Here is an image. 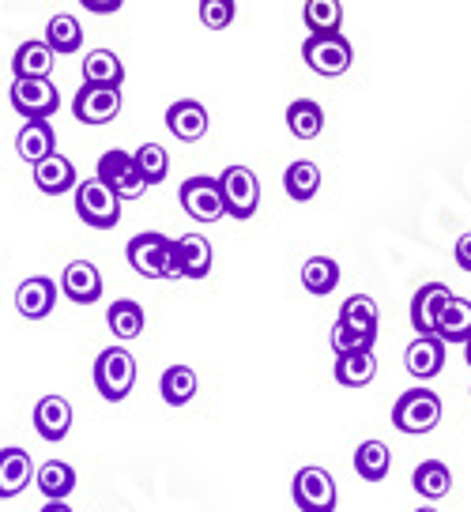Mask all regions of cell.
Wrapping results in <instances>:
<instances>
[{
    "instance_id": "obj_1",
    "label": "cell",
    "mask_w": 471,
    "mask_h": 512,
    "mask_svg": "<svg viewBox=\"0 0 471 512\" xmlns=\"http://www.w3.org/2000/svg\"><path fill=\"white\" fill-rule=\"evenodd\" d=\"M125 256H129L132 272L144 279H178V241H170L159 230L136 234Z\"/></svg>"
},
{
    "instance_id": "obj_2",
    "label": "cell",
    "mask_w": 471,
    "mask_h": 512,
    "mask_svg": "<svg viewBox=\"0 0 471 512\" xmlns=\"http://www.w3.org/2000/svg\"><path fill=\"white\" fill-rule=\"evenodd\" d=\"M76 215L95 230H114L121 223V196L102 177H87L76 185Z\"/></svg>"
},
{
    "instance_id": "obj_3",
    "label": "cell",
    "mask_w": 471,
    "mask_h": 512,
    "mask_svg": "<svg viewBox=\"0 0 471 512\" xmlns=\"http://www.w3.org/2000/svg\"><path fill=\"white\" fill-rule=\"evenodd\" d=\"M132 384H136V358L125 347H106L95 358V388L102 400L121 403L129 400Z\"/></svg>"
},
{
    "instance_id": "obj_4",
    "label": "cell",
    "mask_w": 471,
    "mask_h": 512,
    "mask_svg": "<svg viewBox=\"0 0 471 512\" xmlns=\"http://www.w3.org/2000/svg\"><path fill=\"white\" fill-rule=\"evenodd\" d=\"M178 200L181 208H185V215L196 219V223H219L227 215V200H223L219 177H208V174L185 177L178 189Z\"/></svg>"
},
{
    "instance_id": "obj_5",
    "label": "cell",
    "mask_w": 471,
    "mask_h": 512,
    "mask_svg": "<svg viewBox=\"0 0 471 512\" xmlns=\"http://www.w3.org/2000/svg\"><path fill=\"white\" fill-rule=\"evenodd\" d=\"M438 422H441V400L438 392H430V388H411L392 407V426L400 433H411V437L430 433Z\"/></svg>"
},
{
    "instance_id": "obj_6",
    "label": "cell",
    "mask_w": 471,
    "mask_h": 512,
    "mask_svg": "<svg viewBox=\"0 0 471 512\" xmlns=\"http://www.w3.org/2000/svg\"><path fill=\"white\" fill-rule=\"evenodd\" d=\"M302 57L306 64L317 72V76H343L351 61H355V49L351 42L343 38V34H309L306 42H302Z\"/></svg>"
},
{
    "instance_id": "obj_7",
    "label": "cell",
    "mask_w": 471,
    "mask_h": 512,
    "mask_svg": "<svg viewBox=\"0 0 471 512\" xmlns=\"http://www.w3.org/2000/svg\"><path fill=\"white\" fill-rule=\"evenodd\" d=\"M219 185H223V200H227V215L230 219H253L260 208V181L249 166H227L219 174Z\"/></svg>"
},
{
    "instance_id": "obj_8",
    "label": "cell",
    "mask_w": 471,
    "mask_h": 512,
    "mask_svg": "<svg viewBox=\"0 0 471 512\" xmlns=\"http://www.w3.org/2000/svg\"><path fill=\"white\" fill-rule=\"evenodd\" d=\"M291 497L302 512H336V482L325 467H298Z\"/></svg>"
},
{
    "instance_id": "obj_9",
    "label": "cell",
    "mask_w": 471,
    "mask_h": 512,
    "mask_svg": "<svg viewBox=\"0 0 471 512\" xmlns=\"http://www.w3.org/2000/svg\"><path fill=\"white\" fill-rule=\"evenodd\" d=\"M12 110L23 117V121H49L57 106H61V95H57V83L49 80H16L12 83Z\"/></svg>"
},
{
    "instance_id": "obj_10",
    "label": "cell",
    "mask_w": 471,
    "mask_h": 512,
    "mask_svg": "<svg viewBox=\"0 0 471 512\" xmlns=\"http://www.w3.org/2000/svg\"><path fill=\"white\" fill-rule=\"evenodd\" d=\"M98 177H102L121 200H136V196H144V189H147L144 174H140V166H136V155L121 151V147L106 151V155L98 159Z\"/></svg>"
},
{
    "instance_id": "obj_11",
    "label": "cell",
    "mask_w": 471,
    "mask_h": 512,
    "mask_svg": "<svg viewBox=\"0 0 471 512\" xmlns=\"http://www.w3.org/2000/svg\"><path fill=\"white\" fill-rule=\"evenodd\" d=\"M72 113L80 125H110L121 113V87H98V83H83Z\"/></svg>"
},
{
    "instance_id": "obj_12",
    "label": "cell",
    "mask_w": 471,
    "mask_h": 512,
    "mask_svg": "<svg viewBox=\"0 0 471 512\" xmlns=\"http://www.w3.org/2000/svg\"><path fill=\"white\" fill-rule=\"evenodd\" d=\"M449 302H453V290L445 287V283H423L419 294L411 298V324H415V332L419 336H438L441 313H445Z\"/></svg>"
},
{
    "instance_id": "obj_13",
    "label": "cell",
    "mask_w": 471,
    "mask_h": 512,
    "mask_svg": "<svg viewBox=\"0 0 471 512\" xmlns=\"http://www.w3.org/2000/svg\"><path fill=\"white\" fill-rule=\"evenodd\" d=\"M34 475H38V467H34L27 448H19V445L0 448V501L23 494L34 482Z\"/></svg>"
},
{
    "instance_id": "obj_14",
    "label": "cell",
    "mask_w": 471,
    "mask_h": 512,
    "mask_svg": "<svg viewBox=\"0 0 471 512\" xmlns=\"http://www.w3.org/2000/svg\"><path fill=\"white\" fill-rule=\"evenodd\" d=\"M208 110L196 102V98H178L170 110H166V128L170 136H178L181 144H196L208 136Z\"/></svg>"
},
{
    "instance_id": "obj_15",
    "label": "cell",
    "mask_w": 471,
    "mask_h": 512,
    "mask_svg": "<svg viewBox=\"0 0 471 512\" xmlns=\"http://www.w3.org/2000/svg\"><path fill=\"white\" fill-rule=\"evenodd\" d=\"M53 305H57V283H53L49 275H31V279L19 283V290H16L19 317L46 320L49 313H53Z\"/></svg>"
},
{
    "instance_id": "obj_16",
    "label": "cell",
    "mask_w": 471,
    "mask_h": 512,
    "mask_svg": "<svg viewBox=\"0 0 471 512\" xmlns=\"http://www.w3.org/2000/svg\"><path fill=\"white\" fill-rule=\"evenodd\" d=\"M34 430L49 445L65 441L68 430H72V403L65 396H42L38 407H34Z\"/></svg>"
},
{
    "instance_id": "obj_17",
    "label": "cell",
    "mask_w": 471,
    "mask_h": 512,
    "mask_svg": "<svg viewBox=\"0 0 471 512\" xmlns=\"http://www.w3.org/2000/svg\"><path fill=\"white\" fill-rule=\"evenodd\" d=\"M404 366L415 381H430L445 369V339L441 336H415V343L404 351Z\"/></svg>"
},
{
    "instance_id": "obj_18",
    "label": "cell",
    "mask_w": 471,
    "mask_h": 512,
    "mask_svg": "<svg viewBox=\"0 0 471 512\" xmlns=\"http://www.w3.org/2000/svg\"><path fill=\"white\" fill-rule=\"evenodd\" d=\"M61 290H65L68 302L76 305H95L102 298V275L91 260H72L61 275Z\"/></svg>"
},
{
    "instance_id": "obj_19",
    "label": "cell",
    "mask_w": 471,
    "mask_h": 512,
    "mask_svg": "<svg viewBox=\"0 0 471 512\" xmlns=\"http://www.w3.org/2000/svg\"><path fill=\"white\" fill-rule=\"evenodd\" d=\"M53 61H57V53L49 49L46 38H27L12 57V76L16 80H49Z\"/></svg>"
},
{
    "instance_id": "obj_20",
    "label": "cell",
    "mask_w": 471,
    "mask_h": 512,
    "mask_svg": "<svg viewBox=\"0 0 471 512\" xmlns=\"http://www.w3.org/2000/svg\"><path fill=\"white\" fill-rule=\"evenodd\" d=\"M16 151H19V159L31 162V166H38V162L49 159V155H57L53 125H49V121H27L16 136Z\"/></svg>"
},
{
    "instance_id": "obj_21",
    "label": "cell",
    "mask_w": 471,
    "mask_h": 512,
    "mask_svg": "<svg viewBox=\"0 0 471 512\" xmlns=\"http://www.w3.org/2000/svg\"><path fill=\"white\" fill-rule=\"evenodd\" d=\"M34 185L46 192V196H61V192H76V166L65 155H49L34 166Z\"/></svg>"
},
{
    "instance_id": "obj_22",
    "label": "cell",
    "mask_w": 471,
    "mask_h": 512,
    "mask_svg": "<svg viewBox=\"0 0 471 512\" xmlns=\"http://www.w3.org/2000/svg\"><path fill=\"white\" fill-rule=\"evenodd\" d=\"M212 241L204 234H185L178 238V275L181 279H204L212 272Z\"/></svg>"
},
{
    "instance_id": "obj_23",
    "label": "cell",
    "mask_w": 471,
    "mask_h": 512,
    "mask_svg": "<svg viewBox=\"0 0 471 512\" xmlns=\"http://www.w3.org/2000/svg\"><path fill=\"white\" fill-rule=\"evenodd\" d=\"M34 486L42 490L46 501H65L76 490V467L65 464V460H46L34 475Z\"/></svg>"
},
{
    "instance_id": "obj_24",
    "label": "cell",
    "mask_w": 471,
    "mask_h": 512,
    "mask_svg": "<svg viewBox=\"0 0 471 512\" xmlns=\"http://www.w3.org/2000/svg\"><path fill=\"white\" fill-rule=\"evenodd\" d=\"M336 381L343 388H366L377 377V358L374 351H355V354H336Z\"/></svg>"
},
{
    "instance_id": "obj_25",
    "label": "cell",
    "mask_w": 471,
    "mask_h": 512,
    "mask_svg": "<svg viewBox=\"0 0 471 512\" xmlns=\"http://www.w3.org/2000/svg\"><path fill=\"white\" fill-rule=\"evenodd\" d=\"M287 128H291L294 140H317L321 136V128H325V110H321V102H313V98H298L287 106Z\"/></svg>"
},
{
    "instance_id": "obj_26",
    "label": "cell",
    "mask_w": 471,
    "mask_h": 512,
    "mask_svg": "<svg viewBox=\"0 0 471 512\" xmlns=\"http://www.w3.org/2000/svg\"><path fill=\"white\" fill-rule=\"evenodd\" d=\"M83 83L121 87V83H125V64H121V57L110 53V49H95V53H87V61H83Z\"/></svg>"
},
{
    "instance_id": "obj_27",
    "label": "cell",
    "mask_w": 471,
    "mask_h": 512,
    "mask_svg": "<svg viewBox=\"0 0 471 512\" xmlns=\"http://www.w3.org/2000/svg\"><path fill=\"white\" fill-rule=\"evenodd\" d=\"M411 486L426 501H441V497H449V490H453V471L441 464V460H423V464L415 467V475H411Z\"/></svg>"
},
{
    "instance_id": "obj_28",
    "label": "cell",
    "mask_w": 471,
    "mask_h": 512,
    "mask_svg": "<svg viewBox=\"0 0 471 512\" xmlns=\"http://www.w3.org/2000/svg\"><path fill=\"white\" fill-rule=\"evenodd\" d=\"M283 189H287V196H291L294 204L313 200L317 189H321V170H317V162H309V159L291 162L287 174H283Z\"/></svg>"
},
{
    "instance_id": "obj_29",
    "label": "cell",
    "mask_w": 471,
    "mask_h": 512,
    "mask_svg": "<svg viewBox=\"0 0 471 512\" xmlns=\"http://www.w3.org/2000/svg\"><path fill=\"white\" fill-rule=\"evenodd\" d=\"M46 42L49 49L57 53V57H68V53H80L83 46V27L76 16H68V12H57V16L46 23Z\"/></svg>"
},
{
    "instance_id": "obj_30",
    "label": "cell",
    "mask_w": 471,
    "mask_h": 512,
    "mask_svg": "<svg viewBox=\"0 0 471 512\" xmlns=\"http://www.w3.org/2000/svg\"><path fill=\"white\" fill-rule=\"evenodd\" d=\"M302 287L309 294H317V298L332 294V290L340 287V264L332 256H309L306 264H302Z\"/></svg>"
},
{
    "instance_id": "obj_31",
    "label": "cell",
    "mask_w": 471,
    "mask_h": 512,
    "mask_svg": "<svg viewBox=\"0 0 471 512\" xmlns=\"http://www.w3.org/2000/svg\"><path fill=\"white\" fill-rule=\"evenodd\" d=\"M302 23L309 34H340L343 4L340 0H306L302 4Z\"/></svg>"
},
{
    "instance_id": "obj_32",
    "label": "cell",
    "mask_w": 471,
    "mask_h": 512,
    "mask_svg": "<svg viewBox=\"0 0 471 512\" xmlns=\"http://www.w3.org/2000/svg\"><path fill=\"white\" fill-rule=\"evenodd\" d=\"M389 467H392V452L385 441H362V445H358V452H355L358 479L381 482L385 475H389Z\"/></svg>"
},
{
    "instance_id": "obj_33",
    "label": "cell",
    "mask_w": 471,
    "mask_h": 512,
    "mask_svg": "<svg viewBox=\"0 0 471 512\" xmlns=\"http://www.w3.org/2000/svg\"><path fill=\"white\" fill-rule=\"evenodd\" d=\"M106 324L117 339H136L144 332V305L132 302V298H121L106 309Z\"/></svg>"
},
{
    "instance_id": "obj_34",
    "label": "cell",
    "mask_w": 471,
    "mask_h": 512,
    "mask_svg": "<svg viewBox=\"0 0 471 512\" xmlns=\"http://www.w3.org/2000/svg\"><path fill=\"white\" fill-rule=\"evenodd\" d=\"M438 336L445 343H468L471 339V302L468 298H456L445 305V313H441V324H438Z\"/></svg>"
},
{
    "instance_id": "obj_35",
    "label": "cell",
    "mask_w": 471,
    "mask_h": 512,
    "mask_svg": "<svg viewBox=\"0 0 471 512\" xmlns=\"http://www.w3.org/2000/svg\"><path fill=\"white\" fill-rule=\"evenodd\" d=\"M159 392H163L166 407H185L196 396V369L170 366L163 373V381H159Z\"/></svg>"
},
{
    "instance_id": "obj_36",
    "label": "cell",
    "mask_w": 471,
    "mask_h": 512,
    "mask_svg": "<svg viewBox=\"0 0 471 512\" xmlns=\"http://www.w3.org/2000/svg\"><path fill=\"white\" fill-rule=\"evenodd\" d=\"M340 320H347V324H355V328H362V332H374L377 336V320H381V313H377L374 298L351 294V298L340 305Z\"/></svg>"
},
{
    "instance_id": "obj_37",
    "label": "cell",
    "mask_w": 471,
    "mask_h": 512,
    "mask_svg": "<svg viewBox=\"0 0 471 512\" xmlns=\"http://www.w3.org/2000/svg\"><path fill=\"white\" fill-rule=\"evenodd\" d=\"M374 332H362L347 320H336L332 324V351L336 354H355V351H374Z\"/></svg>"
},
{
    "instance_id": "obj_38",
    "label": "cell",
    "mask_w": 471,
    "mask_h": 512,
    "mask_svg": "<svg viewBox=\"0 0 471 512\" xmlns=\"http://www.w3.org/2000/svg\"><path fill=\"white\" fill-rule=\"evenodd\" d=\"M136 166H140V174H144L147 185H159V181H166V174H170V155H166L163 144H144L136 151Z\"/></svg>"
},
{
    "instance_id": "obj_39",
    "label": "cell",
    "mask_w": 471,
    "mask_h": 512,
    "mask_svg": "<svg viewBox=\"0 0 471 512\" xmlns=\"http://www.w3.org/2000/svg\"><path fill=\"white\" fill-rule=\"evenodd\" d=\"M234 12H238L234 0H200V23L208 31H227L234 23Z\"/></svg>"
},
{
    "instance_id": "obj_40",
    "label": "cell",
    "mask_w": 471,
    "mask_h": 512,
    "mask_svg": "<svg viewBox=\"0 0 471 512\" xmlns=\"http://www.w3.org/2000/svg\"><path fill=\"white\" fill-rule=\"evenodd\" d=\"M87 12H95V16H114L125 8V0H80Z\"/></svg>"
},
{
    "instance_id": "obj_41",
    "label": "cell",
    "mask_w": 471,
    "mask_h": 512,
    "mask_svg": "<svg viewBox=\"0 0 471 512\" xmlns=\"http://www.w3.org/2000/svg\"><path fill=\"white\" fill-rule=\"evenodd\" d=\"M456 264H460V268H464V272H471V234H460V238H456Z\"/></svg>"
},
{
    "instance_id": "obj_42",
    "label": "cell",
    "mask_w": 471,
    "mask_h": 512,
    "mask_svg": "<svg viewBox=\"0 0 471 512\" xmlns=\"http://www.w3.org/2000/svg\"><path fill=\"white\" fill-rule=\"evenodd\" d=\"M42 512H72V505H65V501H49V505H42Z\"/></svg>"
},
{
    "instance_id": "obj_43",
    "label": "cell",
    "mask_w": 471,
    "mask_h": 512,
    "mask_svg": "<svg viewBox=\"0 0 471 512\" xmlns=\"http://www.w3.org/2000/svg\"><path fill=\"white\" fill-rule=\"evenodd\" d=\"M464 358H468V366H471V339L464 343Z\"/></svg>"
},
{
    "instance_id": "obj_44",
    "label": "cell",
    "mask_w": 471,
    "mask_h": 512,
    "mask_svg": "<svg viewBox=\"0 0 471 512\" xmlns=\"http://www.w3.org/2000/svg\"><path fill=\"white\" fill-rule=\"evenodd\" d=\"M415 512H438V509H430V505H423V509H415Z\"/></svg>"
},
{
    "instance_id": "obj_45",
    "label": "cell",
    "mask_w": 471,
    "mask_h": 512,
    "mask_svg": "<svg viewBox=\"0 0 471 512\" xmlns=\"http://www.w3.org/2000/svg\"><path fill=\"white\" fill-rule=\"evenodd\" d=\"M302 4H306V0H302Z\"/></svg>"
}]
</instances>
